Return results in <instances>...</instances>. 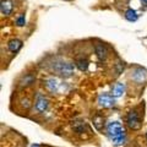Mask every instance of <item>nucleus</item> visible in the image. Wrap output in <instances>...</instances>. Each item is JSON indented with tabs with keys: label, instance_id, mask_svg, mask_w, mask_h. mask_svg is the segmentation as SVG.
<instances>
[{
	"label": "nucleus",
	"instance_id": "1",
	"mask_svg": "<svg viewBox=\"0 0 147 147\" xmlns=\"http://www.w3.org/2000/svg\"><path fill=\"white\" fill-rule=\"evenodd\" d=\"M54 70L59 72L60 75L65 76V77H69L71 76L74 74V64L71 63H67V61H63V60H58L54 63Z\"/></svg>",
	"mask_w": 147,
	"mask_h": 147
},
{
	"label": "nucleus",
	"instance_id": "2",
	"mask_svg": "<svg viewBox=\"0 0 147 147\" xmlns=\"http://www.w3.org/2000/svg\"><path fill=\"white\" fill-rule=\"evenodd\" d=\"M126 123H127V126L132 129V130H140L141 129V120H140L139 115H137V113L134 112V110L127 113Z\"/></svg>",
	"mask_w": 147,
	"mask_h": 147
},
{
	"label": "nucleus",
	"instance_id": "3",
	"mask_svg": "<svg viewBox=\"0 0 147 147\" xmlns=\"http://www.w3.org/2000/svg\"><path fill=\"white\" fill-rule=\"evenodd\" d=\"M107 131H108V135L112 137V139H114V137H117V136H120L123 134H125V131H124L121 124L119 121L109 123L108 126H107Z\"/></svg>",
	"mask_w": 147,
	"mask_h": 147
},
{
	"label": "nucleus",
	"instance_id": "4",
	"mask_svg": "<svg viewBox=\"0 0 147 147\" xmlns=\"http://www.w3.org/2000/svg\"><path fill=\"white\" fill-rule=\"evenodd\" d=\"M131 79L134 80L136 84H144L147 80V71L142 67H136L135 70L131 72Z\"/></svg>",
	"mask_w": 147,
	"mask_h": 147
},
{
	"label": "nucleus",
	"instance_id": "5",
	"mask_svg": "<svg viewBox=\"0 0 147 147\" xmlns=\"http://www.w3.org/2000/svg\"><path fill=\"white\" fill-rule=\"evenodd\" d=\"M44 86L49 92L55 93V92H58L59 88H60V81H59L57 77H49V79L44 81Z\"/></svg>",
	"mask_w": 147,
	"mask_h": 147
},
{
	"label": "nucleus",
	"instance_id": "6",
	"mask_svg": "<svg viewBox=\"0 0 147 147\" xmlns=\"http://www.w3.org/2000/svg\"><path fill=\"white\" fill-rule=\"evenodd\" d=\"M114 103H115V100H114V97L113 96H109V94H99V97H98V104H99V107H102V108H110V107H113Z\"/></svg>",
	"mask_w": 147,
	"mask_h": 147
},
{
	"label": "nucleus",
	"instance_id": "7",
	"mask_svg": "<svg viewBox=\"0 0 147 147\" xmlns=\"http://www.w3.org/2000/svg\"><path fill=\"white\" fill-rule=\"evenodd\" d=\"M48 105H49V100L47 99V97H44L43 94H38L37 96V99H36V109L38 112H45L48 109Z\"/></svg>",
	"mask_w": 147,
	"mask_h": 147
},
{
	"label": "nucleus",
	"instance_id": "8",
	"mask_svg": "<svg viewBox=\"0 0 147 147\" xmlns=\"http://www.w3.org/2000/svg\"><path fill=\"white\" fill-rule=\"evenodd\" d=\"M13 9L12 5V1L11 0H1V5H0V10H1V13L4 16H7L10 15L11 11Z\"/></svg>",
	"mask_w": 147,
	"mask_h": 147
},
{
	"label": "nucleus",
	"instance_id": "9",
	"mask_svg": "<svg viewBox=\"0 0 147 147\" xmlns=\"http://www.w3.org/2000/svg\"><path fill=\"white\" fill-rule=\"evenodd\" d=\"M21 47H22V40L17 39V38L11 39L10 42H9V44H7V48H9V50H10L11 53H17L18 50L21 49Z\"/></svg>",
	"mask_w": 147,
	"mask_h": 147
},
{
	"label": "nucleus",
	"instance_id": "10",
	"mask_svg": "<svg viewBox=\"0 0 147 147\" xmlns=\"http://www.w3.org/2000/svg\"><path fill=\"white\" fill-rule=\"evenodd\" d=\"M124 92H125V85L121 84V82H119V84H117L113 87V97L114 98L121 97L124 94Z\"/></svg>",
	"mask_w": 147,
	"mask_h": 147
},
{
	"label": "nucleus",
	"instance_id": "11",
	"mask_svg": "<svg viewBox=\"0 0 147 147\" xmlns=\"http://www.w3.org/2000/svg\"><path fill=\"white\" fill-rule=\"evenodd\" d=\"M94 50H96V54H97L99 60H105V58H107V49H105L102 44H96Z\"/></svg>",
	"mask_w": 147,
	"mask_h": 147
},
{
	"label": "nucleus",
	"instance_id": "12",
	"mask_svg": "<svg viewBox=\"0 0 147 147\" xmlns=\"http://www.w3.org/2000/svg\"><path fill=\"white\" fill-rule=\"evenodd\" d=\"M93 125L98 131H100L104 126V118L102 115H96L93 118Z\"/></svg>",
	"mask_w": 147,
	"mask_h": 147
},
{
	"label": "nucleus",
	"instance_id": "13",
	"mask_svg": "<svg viewBox=\"0 0 147 147\" xmlns=\"http://www.w3.org/2000/svg\"><path fill=\"white\" fill-rule=\"evenodd\" d=\"M125 18L130 22H135L137 20V12L135 10H132V9H127L125 11Z\"/></svg>",
	"mask_w": 147,
	"mask_h": 147
},
{
	"label": "nucleus",
	"instance_id": "14",
	"mask_svg": "<svg viewBox=\"0 0 147 147\" xmlns=\"http://www.w3.org/2000/svg\"><path fill=\"white\" fill-rule=\"evenodd\" d=\"M76 66L79 67V70L81 71H86L88 69V61L86 59H77L76 60Z\"/></svg>",
	"mask_w": 147,
	"mask_h": 147
},
{
	"label": "nucleus",
	"instance_id": "15",
	"mask_svg": "<svg viewBox=\"0 0 147 147\" xmlns=\"http://www.w3.org/2000/svg\"><path fill=\"white\" fill-rule=\"evenodd\" d=\"M34 76L33 75H26L24 79L21 80V86H30L34 82Z\"/></svg>",
	"mask_w": 147,
	"mask_h": 147
},
{
	"label": "nucleus",
	"instance_id": "16",
	"mask_svg": "<svg viewBox=\"0 0 147 147\" xmlns=\"http://www.w3.org/2000/svg\"><path fill=\"white\" fill-rule=\"evenodd\" d=\"M125 140H126V135H125V134H123V135H120V136H117V137H114V139H112L113 144L117 145V146L123 145L124 142H125Z\"/></svg>",
	"mask_w": 147,
	"mask_h": 147
},
{
	"label": "nucleus",
	"instance_id": "17",
	"mask_svg": "<svg viewBox=\"0 0 147 147\" xmlns=\"http://www.w3.org/2000/svg\"><path fill=\"white\" fill-rule=\"evenodd\" d=\"M72 126H74V129H75L77 132H82V130H84V127H85V124L82 121H77V123L74 124Z\"/></svg>",
	"mask_w": 147,
	"mask_h": 147
},
{
	"label": "nucleus",
	"instance_id": "18",
	"mask_svg": "<svg viewBox=\"0 0 147 147\" xmlns=\"http://www.w3.org/2000/svg\"><path fill=\"white\" fill-rule=\"evenodd\" d=\"M16 24H17V26H24V25H25V16L21 15V16L16 20Z\"/></svg>",
	"mask_w": 147,
	"mask_h": 147
},
{
	"label": "nucleus",
	"instance_id": "19",
	"mask_svg": "<svg viewBox=\"0 0 147 147\" xmlns=\"http://www.w3.org/2000/svg\"><path fill=\"white\" fill-rule=\"evenodd\" d=\"M117 67H118V72H121V70L124 69V64L118 63V64H117Z\"/></svg>",
	"mask_w": 147,
	"mask_h": 147
},
{
	"label": "nucleus",
	"instance_id": "20",
	"mask_svg": "<svg viewBox=\"0 0 147 147\" xmlns=\"http://www.w3.org/2000/svg\"><path fill=\"white\" fill-rule=\"evenodd\" d=\"M22 102H24V107L25 108H28L30 107V100L28 99H25V100H22Z\"/></svg>",
	"mask_w": 147,
	"mask_h": 147
},
{
	"label": "nucleus",
	"instance_id": "21",
	"mask_svg": "<svg viewBox=\"0 0 147 147\" xmlns=\"http://www.w3.org/2000/svg\"><path fill=\"white\" fill-rule=\"evenodd\" d=\"M31 147H39V145H37V144H34V145H32Z\"/></svg>",
	"mask_w": 147,
	"mask_h": 147
},
{
	"label": "nucleus",
	"instance_id": "22",
	"mask_svg": "<svg viewBox=\"0 0 147 147\" xmlns=\"http://www.w3.org/2000/svg\"><path fill=\"white\" fill-rule=\"evenodd\" d=\"M142 1H144V3H146V4H147V0H142Z\"/></svg>",
	"mask_w": 147,
	"mask_h": 147
},
{
	"label": "nucleus",
	"instance_id": "23",
	"mask_svg": "<svg viewBox=\"0 0 147 147\" xmlns=\"http://www.w3.org/2000/svg\"><path fill=\"white\" fill-rule=\"evenodd\" d=\"M146 139H147V134H146Z\"/></svg>",
	"mask_w": 147,
	"mask_h": 147
}]
</instances>
